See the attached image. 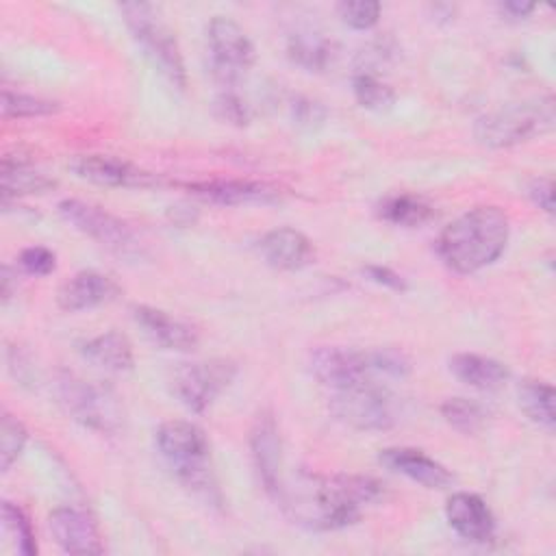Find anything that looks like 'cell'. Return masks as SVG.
Listing matches in <instances>:
<instances>
[{
    "mask_svg": "<svg viewBox=\"0 0 556 556\" xmlns=\"http://www.w3.org/2000/svg\"><path fill=\"white\" fill-rule=\"evenodd\" d=\"M380 497L382 484L371 476L304 473L295 486L285 484L278 504L306 528L339 530L356 523L363 508Z\"/></svg>",
    "mask_w": 556,
    "mask_h": 556,
    "instance_id": "obj_1",
    "label": "cell"
},
{
    "mask_svg": "<svg viewBox=\"0 0 556 556\" xmlns=\"http://www.w3.org/2000/svg\"><path fill=\"white\" fill-rule=\"evenodd\" d=\"M508 230V217L500 206H473L441 230L437 254L452 271L473 274L500 258Z\"/></svg>",
    "mask_w": 556,
    "mask_h": 556,
    "instance_id": "obj_2",
    "label": "cell"
},
{
    "mask_svg": "<svg viewBox=\"0 0 556 556\" xmlns=\"http://www.w3.org/2000/svg\"><path fill=\"white\" fill-rule=\"evenodd\" d=\"M554 98L536 96L500 106L473 124V137L486 148H510L554 128Z\"/></svg>",
    "mask_w": 556,
    "mask_h": 556,
    "instance_id": "obj_3",
    "label": "cell"
},
{
    "mask_svg": "<svg viewBox=\"0 0 556 556\" xmlns=\"http://www.w3.org/2000/svg\"><path fill=\"white\" fill-rule=\"evenodd\" d=\"M119 11L132 39L139 43V48L143 50L146 59L154 65V70L169 85L185 89L187 70L182 52L174 30L167 26L159 9L148 2H124Z\"/></svg>",
    "mask_w": 556,
    "mask_h": 556,
    "instance_id": "obj_4",
    "label": "cell"
},
{
    "mask_svg": "<svg viewBox=\"0 0 556 556\" xmlns=\"http://www.w3.org/2000/svg\"><path fill=\"white\" fill-rule=\"evenodd\" d=\"M156 447L185 486L206 497L215 491L208 467V441L200 426L185 419H169L156 430Z\"/></svg>",
    "mask_w": 556,
    "mask_h": 556,
    "instance_id": "obj_5",
    "label": "cell"
},
{
    "mask_svg": "<svg viewBox=\"0 0 556 556\" xmlns=\"http://www.w3.org/2000/svg\"><path fill=\"white\" fill-rule=\"evenodd\" d=\"M56 397L63 410L80 426L113 434L122 426V408L115 393L93 380L63 371L56 380Z\"/></svg>",
    "mask_w": 556,
    "mask_h": 556,
    "instance_id": "obj_6",
    "label": "cell"
},
{
    "mask_svg": "<svg viewBox=\"0 0 556 556\" xmlns=\"http://www.w3.org/2000/svg\"><path fill=\"white\" fill-rule=\"evenodd\" d=\"M59 215L78 232L87 235L117 256L139 254V241L130 226L98 204L67 198L59 202Z\"/></svg>",
    "mask_w": 556,
    "mask_h": 556,
    "instance_id": "obj_7",
    "label": "cell"
},
{
    "mask_svg": "<svg viewBox=\"0 0 556 556\" xmlns=\"http://www.w3.org/2000/svg\"><path fill=\"white\" fill-rule=\"evenodd\" d=\"M330 413L354 430L382 432L395 424L391 395L374 380L332 391Z\"/></svg>",
    "mask_w": 556,
    "mask_h": 556,
    "instance_id": "obj_8",
    "label": "cell"
},
{
    "mask_svg": "<svg viewBox=\"0 0 556 556\" xmlns=\"http://www.w3.org/2000/svg\"><path fill=\"white\" fill-rule=\"evenodd\" d=\"M206 50L213 76L232 87L254 63V46L245 30L230 17L215 15L206 24Z\"/></svg>",
    "mask_w": 556,
    "mask_h": 556,
    "instance_id": "obj_9",
    "label": "cell"
},
{
    "mask_svg": "<svg viewBox=\"0 0 556 556\" xmlns=\"http://www.w3.org/2000/svg\"><path fill=\"white\" fill-rule=\"evenodd\" d=\"M235 376L237 365L228 358L185 363L174 374V393L191 413H204Z\"/></svg>",
    "mask_w": 556,
    "mask_h": 556,
    "instance_id": "obj_10",
    "label": "cell"
},
{
    "mask_svg": "<svg viewBox=\"0 0 556 556\" xmlns=\"http://www.w3.org/2000/svg\"><path fill=\"white\" fill-rule=\"evenodd\" d=\"M308 369L313 378L330 391L348 389L371 380L374 371L367 352H356L339 345L317 348L308 354Z\"/></svg>",
    "mask_w": 556,
    "mask_h": 556,
    "instance_id": "obj_11",
    "label": "cell"
},
{
    "mask_svg": "<svg viewBox=\"0 0 556 556\" xmlns=\"http://www.w3.org/2000/svg\"><path fill=\"white\" fill-rule=\"evenodd\" d=\"M70 169L80 180L102 187L146 189L161 185L159 176H154L152 172H146L139 165L111 154H78L70 161Z\"/></svg>",
    "mask_w": 556,
    "mask_h": 556,
    "instance_id": "obj_12",
    "label": "cell"
},
{
    "mask_svg": "<svg viewBox=\"0 0 556 556\" xmlns=\"http://www.w3.org/2000/svg\"><path fill=\"white\" fill-rule=\"evenodd\" d=\"M250 452L263 489L278 502L285 489L282 445L278 424L269 410H261L254 419V426L250 430Z\"/></svg>",
    "mask_w": 556,
    "mask_h": 556,
    "instance_id": "obj_13",
    "label": "cell"
},
{
    "mask_svg": "<svg viewBox=\"0 0 556 556\" xmlns=\"http://www.w3.org/2000/svg\"><path fill=\"white\" fill-rule=\"evenodd\" d=\"M191 195L217 206L241 204H271L280 200V191L274 185L250 178H211L185 185Z\"/></svg>",
    "mask_w": 556,
    "mask_h": 556,
    "instance_id": "obj_14",
    "label": "cell"
},
{
    "mask_svg": "<svg viewBox=\"0 0 556 556\" xmlns=\"http://www.w3.org/2000/svg\"><path fill=\"white\" fill-rule=\"evenodd\" d=\"M132 319L141 328V332L148 337V341H152L161 350L189 352V350H195L200 341L198 330L189 321L156 306H148V304L132 306Z\"/></svg>",
    "mask_w": 556,
    "mask_h": 556,
    "instance_id": "obj_15",
    "label": "cell"
},
{
    "mask_svg": "<svg viewBox=\"0 0 556 556\" xmlns=\"http://www.w3.org/2000/svg\"><path fill=\"white\" fill-rule=\"evenodd\" d=\"M56 545L67 554H102L104 543L89 513L76 506H59L48 517Z\"/></svg>",
    "mask_w": 556,
    "mask_h": 556,
    "instance_id": "obj_16",
    "label": "cell"
},
{
    "mask_svg": "<svg viewBox=\"0 0 556 556\" xmlns=\"http://www.w3.org/2000/svg\"><path fill=\"white\" fill-rule=\"evenodd\" d=\"M445 517L450 528L469 543H486L495 534V517L476 493H454L445 504Z\"/></svg>",
    "mask_w": 556,
    "mask_h": 556,
    "instance_id": "obj_17",
    "label": "cell"
},
{
    "mask_svg": "<svg viewBox=\"0 0 556 556\" xmlns=\"http://www.w3.org/2000/svg\"><path fill=\"white\" fill-rule=\"evenodd\" d=\"M119 295V285L96 269H85L65 280L56 291V304L65 313L89 311Z\"/></svg>",
    "mask_w": 556,
    "mask_h": 556,
    "instance_id": "obj_18",
    "label": "cell"
},
{
    "mask_svg": "<svg viewBox=\"0 0 556 556\" xmlns=\"http://www.w3.org/2000/svg\"><path fill=\"white\" fill-rule=\"evenodd\" d=\"M258 252L267 265L282 271H298L315 261V248L311 239L291 226L265 232L258 241Z\"/></svg>",
    "mask_w": 556,
    "mask_h": 556,
    "instance_id": "obj_19",
    "label": "cell"
},
{
    "mask_svg": "<svg viewBox=\"0 0 556 556\" xmlns=\"http://www.w3.org/2000/svg\"><path fill=\"white\" fill-rule=\"evenodd\" d=\"M378 460L387 469L402 473L426 489H445L454 482V476L445 465L415 447H387L380 452Z\"/></svg>",
    "mask_w": 556,
    "mask_h": 556,
    "instance_id": "obj_20",
    "label": "cell"
},
{
    "mask_svg": "<svg viewBox=\"0 0 556 556\" xmlns=\"http://www.w3.org/2000/svg\"><path fill=\"white\" fill-rule=\"evenodd\" d=\"M80 354L87 363L109 374H126L135 365L132 345L128 337L117 330H106L87 339L80 345Z\"/></svg>",
    "mask_w": 556,
    "mask_h": 556,
    "instance_id": "obj_21",
    "label": "cell"
},
{
    "mask_svg": "<svg viewBox=\"0 0 556 556\" xmlns=\"http://www.w3.org/2000/svg\"><path fill=\"white\" fill-rule=\"evenodd\" d=\"M450 371L456 380L478 391H495L506 384L508 367L491 356L460 352L450 358Z\"/></svg>",
    "mask_w": 556,
    "mask_h": 556,
    "instance_id": "obj_22",
    "label": "cell"
},
{
    "mask_svg": "<svg viewBox=\"0 0 556 556\" xmlns=\"http://www.w3.org/2000/svg\"><path fill=\"white\" fill-rule=\"evenodd\" d=\"M54 180L46 176L43 172L35 169L28 159H13L7 154L0 165V187H2V200L20 198V195H33V193H46L54 189Z\"/></svg>",
    "mask_w": 556,
    "mask_h": 556,
    "instance_id": "obj_23",
    "label": "cell"
},
{
    "mask_svg": "<svg viewBox=\"0 0 556 556\" xmlns=\"http://www.w3.org/2000/svg\"><path fill=\"white\" fill-rule=\"evenodd\" d=\"M287 56L306 72H324L332 63L334 46L321 33L300 28L287 39Z\"/></svg>",
    "mask_w": 556,
    "mask_h": 556,
    "instance_id": "obj_24",
    "label": "cell"
},
{
    "mask_svg": "<svg viewBox=\"0 0 556 556\" xmlns=\"http://www.w3.org/2000/svg\"><path fill=\"white\" fill-rule=\"evenodd\" d=\"M378 215L393 226L419 228L434 217V208L419 195L393 193L378 204Z\"/></svg>",
    "mask_w": 556,
    "mask_h": 556,
    "instance_id": "obj_25",
    "label": "cell"
},
{
    "mask_svg": "<svg viewBox=\"0 0 556 556\" xmlns=\"http://www.w3.org/2000/svg\"><path fill=\"white\" fill-rule=\"evenodd\" d=\"M517 404L521 413L539 428L552 432L556 424L554 389L545 380H523L517 389Z\"/></svg>",
    "mask_w": 556,
    "mask_h": 556,
    "instance_id": "obj_26",
    "label": "cell"
},
{
    "mask_svg": "<svg viewBox=\"0 0 556 556\" xmlns=\"http://www.w3.org/2000/svg\"><path fill=\"white\" fill-rule=\"evenodd\" d=\"M352 93L363 109L374 113H384L395 104V91L371 72H358L352 78Z\"/></svg>",
    "mask_w": 556,
    "mask_h": 556,
    "instance_id": "obj_27",
    "label": "cell"
},
{
    "mask_svg": "<svg viewBox=\"0 0 556 556\" xmlns=\"http://www.w3.org/2000/svg\"><path fill=\"white\" fill-rule=\"evenodd\" d=\"M441 415L447 426L463 434H478L486 424L484 406L467 397H447L441 404Z\"/></svg>",
    "mask_w": 556,
    "mask_h": 556,
    "instance_id": "obj_28",
    "label": "cell"
},
{
    "mask_svg": "<svg viewBox=\"0 0 556 556\" xmlns=\"http://www.w3.org/2000/svg\"><path fill=\"white\" fill-rule=\"evenodd\" d=\"M0 109H2L4 119H24V117L52 115L59 111V102L41 98V96H33V93L2 89Z\"/></svg>",
    "mask_w": 556,
    "mask_h": 556,
    "instance_id": "obj_29",
    "label": "cell"
},
{
    "mask_svg": "<svg viewBox=\"0 0 556 556\" xmlns=\"http://www.w3.org/2000/svg\"><path fill=\"white\" fill-rule=\"evenodd\" d=\"M2 530L9 539H13V545L20 554H24V556L37 554L35 530H33L28 515L17 504H13L9 500L2 502Z\"/></svg>",
    "mask_w": 556,
    "mask_h": 556,
    "instance_id": "obj_30",
    "label": "cell"
},
{
    "mask_svg": "<svg viewBox=\"0 0 556 556\" xmlns=\"http://www.w3.org/2000/svg\"><path fill=\"white\" fill-rule=\"evenodd\" d=\"M26 439H28V434H26L24 424L15 415L2 410V417H0V467H2V471H9L11 465L17 460V456L22 454V450L26 445Z\"/></svg>",
    "mask_w": 556,
    "mask_h": 556,
    "instance_id": "obj_31",
    "label": "cell"
},
{
    "mask_svg": "<svg viewBox=\"0 0 556 556\" xmlns=\"http://www.w3.org/2000/svg\"><path fill=\"white\" fill-rule=\"evenodd\" d=\"M380 2L374 0H352V2H339L337 13L341 22L354 30H369L380 20Z\"/></svg>",
    "mask_w": 556,
    "mask_h": 556,
    "instance_id": "obj_32",
    "label": "cell"
},
{
    "mask_svg": "<svg viewBox=\"0 0 556 556\" xmlns=\"http://www.w3.org/2000/svg\"><path fill=\"white\" fill-rule=\"evenodd\" d=\"M367 356L374 374H382L389 378H406L410 374V361L400 350L376 348V350H367Z\"/></svg>",
    "mask_w": 556,
    "mask_h": 556,
    "instance_id": "obj_33",
    "label": "cell"
},
{
    "mask_svg": "<svg viewBox=\"0 0 556 556\" xmlns=\"http://www.w3.org/2000/svg\"><path fill=\"white\" fill-rule=\"evenodd\" d=\"M291 119L300 126V128H306V130H313V128H319L324 126L326 117H328V111L326 106L319 102V100H313L308 96H295L291 98Z\"/></svg>",
    "mask_w": 556,
    "mask_h": 556,
    "instance_id": "obj_34",
    "label": "cell"
},
{
    "mask_svg": "<svg viewBox=\"0 0 556 556\" xmlns=\"http://www.w3.org/2000/svg\"><path fill=\"white\" fill-rule=\"evenodd\" d=\"M17 265L28 276H48L56 267V256L46 245H30L20 252Z\"/></svg>",
    "mask_w": 556,
    "mask_h": 556,
    "instance_id": "obj_35",
    "label": "cell"
},
{
    "mask_svg": "<svg viewBox=\"0 0 556 556\" xmlns=\"http://www.w3.org/2000/svg\"><path fill=\"white\" fill-rule=\"evenodd\" d=\"M215 113L228 122V124H235V126H245L250 124V106L245 104V100L232 91L230 87H226V91H222L215 100Z\"/></svg>",
    "mask_w": 556,
    "mask_h": 556,
    "instance_id": "obj_36",
    "label": "cell"
},
{
    "mask_svg": "<svg viewBox=\"0 0 556 556\" xmlns=\"http://www.w3.org/2000/svg\"><path fill=\"white\" fill-rule=\"evenodd\" d=\"M363 274H365L371 282H376V285H380V287H384V289L400 291V293L408 289L406 278L400 276L395 269H391V267H387V265H365V267H363Z\"/></svg>",
    "mask_w": 556,
    "mask_h": 556,
    "instance_id": "obj_37",
    "label": "cell"
},
{
    "mask_svg": "<svg viewBox=\"0 0 556 556\" xmlns=\"http://www.w3.org/2000/svg\"><path fill=\"white\" fill-rule=\"evenodd\" d=\"M528 198L541 211L552 213L554 211V185H552V178H547V176L532 178L528 182Z\"/></svg>",
    "mask_w": 556,
    "mask_h": 556,
    "instance_id": "obj_38",
    "label": "cell"
},
{
    "mask_svg": "<svg viewBox=\"0 0 556 556\" xmlns=\"http://www.w3.org/2000/svg\"><path fill=\"white\" fill-rule=\"evenodd\" d=\"M534 2H523V0H506V2H500V13L506 15V20H513V22H519V20H526L532 11H534Z\"/></svg>",
    "mask_w": 556,
    "mask_h": 556,
    "instance_id": "obj_39",
    "label": "cell"
},
{
    "mask_svg": "<svg viewBox=\"0 0 556 556\" xmlns=\"http://www.w3.org/2000/svg\"><path fill=\"white\" fill-rule=\"evenodd\" d=\"M0 278H2V289H0L2 302H9L17 293V271H13L11 265H2Z\"/></svg>",
    "mask_w": 556,
    "mask_h": 556,
    "instance_id": "obj_40",
    "label": "cell"
},
{
    "mask_svg": "<svg viewBox=\"0 0 556 556\" xmlns=\"http://www.w3.org/2000/svg\"><path fill=\"white\" fill-rule=\"evenodd\" d=\"M174 208V206H172ZM172 219L176 222V224H180V226H185V224H191L193 219H195V213H191V211H185V208H174L172 211Z\"/></svg>",
    "mask_w": 556,
    "mask_h": 556,
    "instance_id": "obj_41",
    "label": "cell"
}]
</instances>
